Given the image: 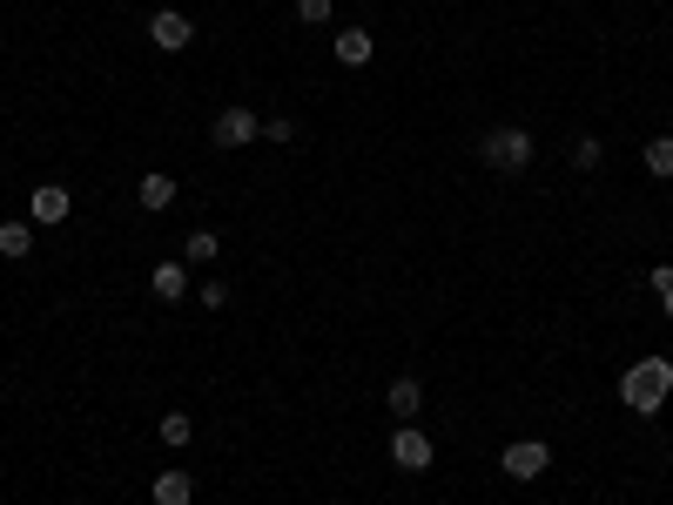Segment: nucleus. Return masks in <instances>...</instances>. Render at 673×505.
<instances>
[{
    "instance_id": "nucleus-1",
    "label": "nucleus",
    "mask_w": 673,
    "mask_h": 505,
    "mask_svg": "<svg viewBox=\"0 0 673 505\" xmlns=\"http://www.w3.org/2000/svg\"><path fill=\"white\" fill-rule=\"evenodd\" d=\"M666 398H673V364H666V358H640V364H627V378H620V404H627V411L660 418Z\"/></svg>"
},
{
    "instance_id": "nucleus-2",
    "label": "nucleus",
    "mask_w": 673,
    "mask_h": 505,
    "mask_svg": "<svg viewBox=\"0 0 673 505\" xmlns=\"http://www.w3.org/2000/svg\"><path fill=\"white\" fill-rule=\"evenodd\" d=\"M478 155H485V168H498V176H519V168L532 162V135L505 122V128H491V135L478 142Z\"/></svg>"
},
{
    "instance_id": "nucleus-3",
    "label": "nucleus",
    "mask_w": 673,
    "mask_h": 505,
    "mask_svg": "<svg viewBox=\"0 0 673 505\" xmlns=\"http://www.w3.org/2000/svg\"><path fill=\"white\" fill-rule=\"evenodd\" d=\"M432 458H438V445H432L425 425H397L391 432V465L397 472H432Z\"/></svg>"
},
{
    "instance_id": "nucleus-4",
    "label": "nucleus",
    "mask_w": 673,
    "mask_h": 505,
    "mask_svg": "<svg viewBox=\"0 0 673 505\" xmlns=\"http://www.w3.org/2000/svg\"><path fill=\"white\" fill-rule=\"evenodd\" d=\"M546 465H552V445H546V439H519V445H505V452H498V472H505V478H519V485H532Z\"/></svg>"
},
{
    "instance_id": "nucleus-5",
    "label": "nucleus",
    "mask_w": 673,
    "mask_h": 505,
    "mask_svg": "<svg viewBox=\"0 0 673 505\" xmlns=\"http://www.w3.org/2000/svg\"><path fill=\"white\" fill-rule=\"evenodd\" d=\"M148 41H155L162 54H183V48L196 41V21H189L183 8H155V14H148Z\"/></svg>"
},
{
    "instance_id": "nucleus-6",
    "label": "nucleus",
    "mask_w": 673,
    "mask_h": 505,
    "mask_svg": "<svg viewBox=\"0 0 673 505\" xmlns=\"http://www.w3.org/2000/svg\"><path fill=\"white\" fill-rule=\"evenodd\" d=\"M209 135H216V148H249V142L263 135V115L257 109H222Z\"/></svg>"
},
{
    "instance_id": "nucleus-7",
    "label": "nucleus",
    "mask_w": 673,
    "mask_h": 505,
    "mask_svg": "<svg viewBox=\"0 0 673 505\" xmlns=\"http://www.w3.org/2000/svg\"><path fill=\"white\" fill-rule=\"evenodd\" d=\"M68 209H74V203H68V189H61V183H41V189L28 196V223H41V229L68 223Z\"/></svg>"
},
{
    "instance_id": "nucleus-8",
    "label": "nucleus",
    "mask_w": 673,
    "mask_h": 505,
    "mask_svg": "<svg viewBox=\"0 0 673 505\" xmlns=\"http://www.w3.org/2000/svg\"><path fill=\"white\" fill-rule=\"evenodd\" d=\"M135 203H142L148 216H162V209H176V176H168V168H148V176L135 183Z\"/></svg>"
},
{
    "instance_id": "nucleus-9",
    "label": "nucleus",
    "mask_w": 673,
    "mask_h": 505,
    "mask_svg": "<svg viewBox=\"0 0 673 505\" xmlns=\"http://www.w3.org/2000/svg\"><path fill=\"white\" fill-rule=\"evenodd\" d=\"M148 290H155L162 303H183V297H189V264H183V257L155 264V270H148Z\"/></svg>"
},
{
    "instance_id": "nucleus-10",
    "label": "nucleus",
    "mask_w": 673,
    "mask_h": 505,
    "mask_svg": "<svg viewBox=\"0 0 673 505\" xmlns=\"http://www.w3.org/2000/svg\"><path fill=\"white\" fill-rule=\"evenodd\" d=\"M384 404H391V418H397V425H411V418L425 411V384H417V378H391Z\"/></svg>"
},
{
    "instance_id": "nucleus-11",
    "label": "nucleus",
    "mask_w": 673,
    "mask_h": 505,
    "mask_svg": "<svg viewBox=\"0 0 673 505\" xmlns=\"http://www.w3.org/2000/svg\"><path fill=\"white\" fill-rule=\"evenodd\" d=\"M377 54V34L371 28H336V61H344V68H364Z\"/></svg>"
},
{
    "instance_id": "nucleus-12",
    "label": "nucleus",
    "mask_w": 673,
    "mask_h": 505,
    "mask_svg": "<svg viewBox=\"0 0 673 505\" xmlns=\"http://www.w3.org/2000/svg\"><path fill=\"white\" fill-rule=\"evenodd\" d=\"M148 498H155V505H189V498H196V472H155Z\"/></svg>"
},
{
    "instance_id": "nucleus-13",
    "label": "nucleus",
    "mask_w": 673,
    "mask_h": 505,
    "mask_svg": "<svg viewBox=\"0 0 673 505\" xmlns=\"http://www.w3.org/2000/svg\"><path fill=\"white\" fill-rule=\"evenodd\" d=\"M155 439H162L168 452H183V445L196 439V418H189V411H168V418H162V425H155Z\"/></svg>"
},
{
    "instance_id": "nucleus-14",
    "label": "nucleus",
    "mask_w": 673,
    "mask_h": 505,
    "mask_svg": "<svg viewBox=\"0 0 673 505\" xmlns=\"http://www.w3.org/2000/svg\"><path fill=\"white\" fill-rule=\"evenodd\" d=\"M640 162H646V176H660V183H673V135H653V142L640 148Z\"/></svg>"
},
{
    "instance_id": "nucleus-15",
    "label": "nucleus",
    "mask_w": 673,
    "mask_h": 505,
    "mask_svg": "<svg viewBox=\"0 0 673 505\" xmlns=\"http://www.w3.org/2000/svg\"><path fill=\"white\" fill-rule=\"evenodd\" d=\"M28 249H34V223L8 216V223H0V257H28Z\"/></svg>"
},
{
    "instance_id": "nucleus-16",
    "label": "nucleus",
    "mask_w": 673,
    "mask_h": 505,
    "mask_svg": "<svg viewBox=\"0 0 673 505\" xmlns=\"http://www.w3.org/2000/svg\"><path fill=\"white\" fill-rule=\"evenodd\" d=\"M222 257V236L216 229H196L189 243H183V264H216Z\"/></svg>"
},
{
    "instance_id": "nucleus-17",
    "label": "nucleus",
    "mask_w": 673,
    "mask_h": 505,
    "mask_svg": "<svg viewBox=\"0 0 673 505\" xmlns=\"http://www.w3.org/2000/svg\"><path fill=\"white\" fill-rule=\"evenodd\" d=\"M330 14H336V0H297V21L303 28H323Z\"/></svg>"
},
{
    "instance_id": "nucleus-18",
    "label": "nucleus",
    "mask_w": 673,
    "mask_h": 505,
    "mask_svg": "<svg viewBox=\"0 0 673 505\" xmlns=\"http://www.w3.org/2000/svg\"><path fill=\"white\" fill-rule=\"evenodd\" d=\"M572 168H600V135H579L572 142Z\"/></svg>"
},
{
    "instance_id": "nucleus-19",
    "label": "nucleus",
    "mask_w": 673,
    "mask_h": 505,
    "mask_svg": "<svg viewBox=\"0 0 673 505\" xmlns=\"http://www.w3.org/2000/svg\"><path fill=\"white\" fill-rule=\"evenodd\" d=\"M263 142H277V148L297 142V122H290V115H270V122H263Z\"/></svg>"
},
{
    "instance_id": "nucleus-20",
    "label": "nucleus",
    "mask_w": 673,
    "mask_h": 505,
    "mask_svg": "<svg viewBox=\"0 0 673 505\" xmlns=\"http://www.w3.org/2000/svg\"><path fill=\"white\" fill-rule=\"evenodd\" d=\"M203 303H209V310H222V303H229V284H216V277H209V284H203Z\"/></svg>"
},
{
    "instance_id": "nucleus-21",
    "label": "nucleus",
    "mask_w": 673,
    "mask_h": 505,
    "mask_svg": "<svg viewBox=\"0 0 673 505\" xmlns=\"http://www.w3.org/2000/svg\"><path fill=\"white\" fill-rule=\"evenodd\" d=\"M646 284H653V297H660V290H666V284H673V264H666V257H660V264H653V270H646Z\"/></svg>"
},
{
    "instance_id": "nucleus-22",
    "label": "nucleus",
    "mask_w": 673,
    "mask_h": 505,
    "mask_svg": "<svg viewBox=\"0 0 673 505\" xmlns=\"http://www.w3.org/2000/svg\"><path fill=\"white\" fill-rule=\"evenodd\" d=\"M660 310H666V323H673V284H666V290H660Z\"/></svg>"
}]
</instances>
